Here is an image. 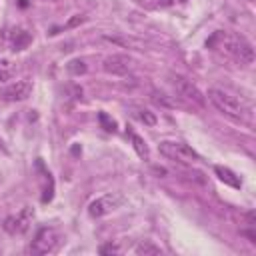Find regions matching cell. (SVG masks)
Wrapping results in <instances>:
<instances>
[{
    "instance_id": "cell-1",
    "label": "cell",
    "mask_w": 256,
    "mask_h": 256,
    "mask_svg": "<svg viewBox=\"0 0 256 256\" xmlns=\"http://www.w3.org/2000/svg\"><path fill=\"white\" fill-rule=\"evenodd\" d=\"M206 46L212 48V50L224 52L226 56H230L232 60H236V62H240V64H244V66L252 64V60H254L252 44H250L246 38L238 36V34H230V32L218 30V32H214V34L210 36V40L206 42Z\"/></svg>"
},
{
    "instance_id": "cell-2",
    "label": "cell",
    "mask_w": 256,
    "mask_h": 256,
    "mask_svg": "<svg viewBox=\"0 0 256 256\" xmlns=\"http://www.w3.org/2000/svg\"><path fill=\"white\" fill-rule=\"evenodd\" d=\"M208 100L226 118H230L234 122H246L248 120L250 110H248L246 102L240 100L238 96H234V94H230L226 90H220V88H210L208 90Z\"/></svg>"
},
{
    "instance_id": "cell-3",
    "label": "cell",
    "mask_w": 256,
    "mask_h": 256,
    "mask_svg": "<svg viewBox=\"0 0 256 256\" xmlns=\"http://www.w3.org/2000/svg\"><path fill=\"white\" fill-rule=\"evenodd\" d=\"M168 82H170L174 94H176L182 102H186V104H190V106H196V108H204L206 96H204V94L200 92V88H198L196 84H192L188 78H184V76H180V74H170V76H168Z\"/></svg>"
},
{
    "instance_id": "cell-4",
    "label": "cell",
    "mask_w": 256,
    "mask_h": 256,
    "mask_svg": "<svg viewBox=\"0 0 256 256\" xmlns=\"http://www.w3.org/2000/svg\"><path fill=\"white\" fill-rule=\"evenodd\" d=\"M158 150L162 156H166L168 160H174L182 166H192L200 160L198 152L192 150V146L184 144V142H178V140H162L158 144Z\"/></svg>"
},
{
    "instance_id": "cell-5",
    "label": "cell",
    "mask_w": 256,
    "mask_h": 256,
    "mask_svg": "<svg viewBox=\"0 0 256 256\" xmlns=\"http://www.w3.org/2000/svg\"><path fill=\"white\" fill-rule=\"evenodd\" d=\"M60 244V232L52 226H44L36 232L34 240H32V246H30V252L32 254H50L56 250V246Z\"/></svg>"
},
{
    "instance_id": "cell-6",
    "label": "cell",
    "mask_w": 256,
    "mask_h": 256,
    "mask_svg": "<svg viewBox=\"0 0 256 256\" xmlns=\"http://www.w3.org/2000/svg\"><path fill=\"white\" fill-rule=\"evenodd\" d=\"M120 204H122V196H120V194H116V192L104 194V196H100V198H96V200L90 202L88 214H90L92 218H100V216H106V214H110L112 210H116Z\"/></svg>"
},
{
    "instance_id": "cell-7",
    "label": "cell",
    "mask_w": 256,
    "mask_h": 256,
    "mask_svg": "<svg viewBox=\"0 0 256 256\" xmlns=\"http://www.w3.org/2000/svg\"><path fill=\"white\" fill-rule=\"evenodd\" d=\"M32 216H34L32 208L26 206V208H22L18 214L8 216V218L4 220V230H6L8 234H24V232L30 228Z\"/></svg>"
},
{
    "instance_id": "cell-8",
    "label": "cell",
    "mask_w": 256,
    "mask_h": 256,
    "mask_svg": "<svg viewBox=\"0 0 256 256\" xmlns=\"http://www.w3.org/2000/svg\"><path fill=\"white\" fill-rule=\"evenodd\" d=\"M102 68H104L108 74H114V76H126L128 72H132L134 62H132V58H128V56H124V54H112V56L104 58Z\"/></svg>"
},
{
    "instance_id": "cell-9",
    "label": "cell",
    "mask_w": 256,
    "mask_h": 256,
    "mask_svg": "<svg viewBox=\"0 0 256 256\" xmlns=\"http://www.w3.org/2000/svg\"><path fill=\"white\" fill-rule=\"evenodd\" d=\"M32 92V82L28 80H16L12 84H8L2 92V98L6 102H20V100H26Z\"/></svg>"
},
{
    "instance_id": "cell-10",
    "label": "cell",
    "mask_w": 256,
    "mask_h": 256,
    "mask_svg": "<svg viewBox=\"0 0 256 256\" xmlns=\"http://www.w3.org/2000/svg\"><path fill=\"white\" fill-rule=\"evenodd\" d=\"M214 172H216V176H218L224 184H228V186H232V188H240V186H242L240 178H238L230 168H226V166H214Z\"/></svg>"
},
{
    "instance_id": "cell-11",
    "label": "cell",
    "mask_w": 256,
    "mask_h": 256,
    "mask_svg": "<svg viewBox=\"0 0 256 256\" xmlns=\"http://www.w3.org/2000/svg\"><path fill=\"white\" fill-rule=\"evenodd\" d=\"M128 136H130V140H132V146H134L136 154H138L142 160H148V158H150V150H148V146H146L144 138H142V136H138V134H134V132H128Z\"/></svg>"
},
{
    "instance_id": "cell-12",
    "label": "cell",
    "mask_w": 256,
    "mask_h": 256,
    "mask_svg": "<svg viewBox=\"0 0 256 256\" xmlns=\"http://www.w3.org/2000/svg\"><path fill=\"white\" fill-rule=\"evenodd\" d=\"M134 252H136V254H140V256H142V254H144V256H148V254H152V256L162 254V250H160L156 244H152L150 240H142V242L134 248Z\"/></svg>"
},
{
    "instance_id": "cell-13",
    "label": "cell",
    "mask_w": 256,
    "mask_h": 256,
    "mask_svg": "<svg viewBox=\"0 0 256 256\" xmlns=\"http://www.w3.org/2000/svg\"><path fill=\"white\" fill-rule=\"evenodd\" d=\"M136 118L140 120V122H144V124H148V126H154L156 124V116L150 112V110H146V108H136Z\"/></svg>"
},
{
    "instance_id": "cell-14",
    "label": "cell",
    "mask_w": 256,
    "mask_h": 256,
    "mask_svg": "<svg viewBox=\"0 0 256 256\" xmlns=\"http://www.w3.org/2000/svg\"><path fill=\"white\" fill-rule=\"evenodd\" d=\"M30 42V34L24 32V30H18L16 36H14V50H24Z\"/></svg>"
},
{
    "instance_id": "cell-15",
    "label": "cell",
    "mask_w": 256,
    "mask_h": 256,
    "mask_svg": "<svg viewBox=\"0 0 256 256\" xmlns=\"http://www.w3.org/2000/svg\"><path fill=\"white\" fill-rule=\"evenodd\" d=\"M66 68H68V72H70V74H74V76H78V74H84V72H86V64H84V60H80V58L70 60Z\"/></svg>"
},
{
    "instance_id": "cell-16",
    "label": "cell",
    "mask_w": 256,
    "mask_h": 256,
    "mask_svg": "<svg viewBox=\"0 0 256 256\" xmlns=\"http://www.w3.org/2000/svg\"><path fill=\"white\" fill-rule=\"evenodd\" d=\"M14 74V66L8 60H0V80H10Z\"/></svg>"
},
{
    "instance_id": "cell-17",
    "label": "cell",
    "mask_w": 256,
    "mask_h": 256,
    "mask_svg": "<svg viewBox=\"0 0 256 256\" xmlns=\"http://www.w3.org/2000/svg\"><path fill=\"white\" fill-rule=\"evenodd\" d=\"M98 118H100V124L104 126V130H108V132H114V130H116V122H114L112 118H108L106 112H100Z\"/></svg>"
},
{
    "instance_id": "cell-18",
    "label": "cell",
    "mask_w": 256,
    "mask_h": 256,
    "mask_svg": "<svg viewBox=\"0 0 256 256\" xmlns=\"http://www.w3.org/2000/svg\"><path fill=\"white\" fill-rule=\"evenodd\" d=\"M120 252V248L116 246V244H104V246H100V254H118Z\"/></svg>"
},
{
    "instance_id": "cell-19",
    "label": "cell",
    "mask_w": 256,
    "mask_h": 256,
    "mask_svg": "<svg viewBox=\"0 0 256 256\" xmlns=\"http://www.w3.org/2000/svg\"><path fill=\"white\" fill-rule=\"evenodd\" d=\"M80 22H84V16H80V14H78V16H74V18L66 24V28H72V26H76V24H80Z\"/></svg>"
},
{
    "instance_id": "cell-20",
    "label": "cell",
    "mask_w": 256,
    "mask_h": 256,
    "mask_svg": "<svg viewBox=\"0 0 256 256\" xmlns=\"http://www.w3.org/2000/svg\"><path fill=\"white\" fill-rule=\"evenodd\" d=\"M0 152H6V146H4V140L0 138Z\"/></svg>"
}]
</instances>
